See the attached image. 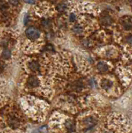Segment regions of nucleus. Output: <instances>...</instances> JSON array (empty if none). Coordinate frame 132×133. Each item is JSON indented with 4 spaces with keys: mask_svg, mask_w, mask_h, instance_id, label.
<instances>
[{
    "mask_svg": "<svg viewBox=\"0 0 132 133\" xmlns=\"http://www.w3.org/2000/svg\"><path fill=\"white\" fill-rule=\"evenodd\" d=\"M3 68H4V67H3V64L0 63V72H2V71L3 70Z\"/></svg>",
    "mask_w": 132,
    "mask_h": 133,
    "instance_id": "nucleus-18",
    "label": "nucleus"
},
{
    "mask_svg": "<svg viewBox=\"0 0 132 133\" xmlns=\"http://www.w3.org/2000/svg\"><path fill=\"white\" fill-rule=\"evenodd\" d=\"M29 68L33 71H36L39 69V65L36 61H32L29 63Z\"/></svg>",
    "mask_w": 132,
    "mask_h": 133,
    "instance_id": "nucleus-6",
    "label": "nucleus"
},
{
    "mask_svg": "<svg viewBox=\"0 0 132 133\" xmlns=\"http://www.w3.org/2000/svg\"><path fill=\"white\" fill-rule=\"evenodd\" d=\"M11 53L9 49H5L2 51V56L3 59H9L10 57H11Z\"/></svg>",
    "mask_w": 132,
    "mask_h": 133,
    "instance_id": "nucleus-8",
    "label": "nucleus"
},
{
    "mask_svg": "<svg viewBox=\"0 0 132 133\" xmlns=\"http://www.w3.org/2000/svg\"><path fill=\"white\" fill-rule=\"evenodd\" d=\"M122 24L126 30H129L132 28V22L129 19H126L125 21H123Z\"/></svg>",
    "mask_w": 132,
    "mask_h": 133,
    "instance_id": "nucleus-7",
    "label": "nucleus"
},
{
    "mask_svg": "<svg viewBox=\"0 0 132 133\" xmlns=\"http://www.w3.org/2000/svg\"><path fill=\"white\" fill-rule=\"evenodd\" d=\"M28 84L31 87H36L39 85V81L35 76H31L28 79Z\"/></svg>",
    "mask_w": 132,
    "mask_h": 133,
    "instance_id": "nucleus-2",
    "label": "nucleus"
},
{
    "mask_svg": "<svg viewBox=\"0 0 132 133\" xmlns=\"http://www.w3.org/2000/svg\"><path fill=\"white\" fill-rule=\"evenodd\" d=\"M84 122H85V124L86 125L88 126V127H93L95 124H96V121L94 118H91V117H90V118H87L86 119L84 120Z\"/></svg>",
    "mask_w": 132,
    "mask_h": 133,
    "instance_id": "nucleus-5",
    "label": "nucleus"
},
{
    "mask_svg": "<svg viewBox=\"0 0 132 133\" xmlns=\"http://www.w3.org/2000/svg\"><path fill=\"white\" fill-rule=\"evenodd\" d=\"M28 21H29V17L28 16H25L24 18V23L25 25H26L28 23Z\"/></svg>",
    "mask_w": 132,
    "mask_h": 133,
    "instance_id": "nucleus-16",
    "label": "nucleus"
},
{
    "mask_svg": "<svg viewBox=\"0 0 132 133\" xmlns=\"http://www.w3.org/2000/svg\"><path fill=\"white\" fill-rule=\"evenodd\" d=\"M9 3H11V5L15 6L19 4V0H9Z\"/></svg>",
    "mask_w": 132,
    "mask_h": 133,
    "instance_id": "nucleus-13",
    "label": "nucleus"
},
{
    "mask_svg": "<svg viewBox=\"0 0 132 133\" xmlns=\"http://www.w3.org/2000/svg\"><path fill=\"white\" fill-rule=\"evenodd\" d=\"M97 69L99 71H101V72H106L109 67L106 63L104 62H99L97 65Z\"/></svg>",
    "mask_w": 132,
    "mask_h": 133,
    "instance_id": "nucleus-3",
    "label": "nucleus"
},
{
    "mask_svg": "<svg viewBox=\"0 0 132 133\" xmlns=\"http://www.w3.org/2000/svg\"><path fill=\"white\" fill-rule=\"evenodd\" d=\"M128 42L129 43V44H131L132 45V36H131V37H128Z\"/></svg>",
    "mask_w": 132,
    "mask_h": 133,
    "instance_id": "nucleus-17",
    "label": "nucleus"
},
{
    "mask_svg": "<svg viewBox=\"0 0 132 133\" xmlns=\"http://www.w3.org/2000/svg\"><path fill=\"white\" fill-rule=\"evenodd\" d=\"M8 8V4L3 1L0 2V9L1 10H5Z\"/></svg>",
    "mask_w": 132,
    "mask_h": 133,
    "instance_id": "nucleus-12",
    "label": "nucleus"
},
{
    "mask_svg": "<svg viewBox=\"0 0 132 133\" xmlns=\"http://www.w3.org/2000/svg\"><path fill=\"white\" fill-rule=\"evenodd\" d=\"M128 1H129V2H131V3H132V0H128Z\"/></svg>",
    "mask_w": 132,
    "mask_h": 133,
    "instance_id": "nucleus-19",
    "label": "nucleus"
},
{
    "mask_svg": "<svg viewBox=\"0 0 132 133\" xmlns=\"http://www.w3.org/2000/svg\"><path fill=\"white\" fill-rule=\"evenodd\" d=\"M26 35L30 39L35 40L40 36V31L35 27H29L26 30Z\"/></svg>",
    "mask_w": 132,
    "mask_h": 133,
    "instance_id": "nucleus-1",
    "label": "nucleus"
},
{
    "mask_svg": "<svg viewBox=\"0 0 132 133\" xmlns=\"http://www.w3.org/2000/svg\"><path fill=\"white\" fill-rule=\"evenodd\" d=\"M26 3H29V4H34L35 3V0H24Z\"/></svg>",
    "mask_w": 132,
    "mask_h": 133,
    "instance_id": "nucleus-15",
    "label": "nucleus"
},
{
    "mask_svg": "<svg viewBox=\"0 0 132 133\" xmlns=\"http://www.w3.org/2000/svg\"><path fill=\"white\" fill-rule=\"evenodd\" d=\"M9 125L11 126L12 128H14V129L17 128L19 125L18 121H17V120L14 118H10V119H9Z\"/></svg>",
    "mask_w": 132,
    "mask_h": 133,
    "instance_id": "nucleus-9",
    "label": "nucleus"
},
{
    "mask_svg": "<svg viewBox=\"0 0 132 133\" xmlns=\"http://www.w3.org/2000/svg\"><path fill=\"white\" fill-rule=\"evenodd\" d=\"M82 31H83V29H82V27H80V25H75L74 27H73V31H74L76 34L82 33Z\"/></svg>",
    "mask_w": 132,
    "mask_h": 133,
    "instance_id": "nucleus-11",
    "label": "nucleus"
},
{
    "mask_svg": "<svg viewBox=\"0 0 132 133\" xmlns=\"http://www.w3.org/2000/svg\"><path fill=\"white\" fill-rule=\"evenodd\" d=\"M66 126H67V129H68L70 132H72L75 130V124H74L72 121H68V122H67V124H66Z\"/></svg>",
    "mask_w": 132,
    "mask_h": 133,
    "instance_id": "nucleus-10",
    "label": "nucleus"
},
{
    "mask_svg": "<svg viewBox=\"0 0 132 133\" xmlns=\"http://www.w3.org/2000/svg\"><path fill=\"white\" fill-rule=\"evenodd\" d=\"M112 85V82L110 80L104 79V81H102V87L105 90H108L109 89H110Z\"/></svg>",
    "mask_w": 132,
    "mask_h": 133,
    "instance_id": "nucleus-4",
    "label": "nucleus"
},
{
    "mask_svg": "<svg viewBox=\"0 0 132 133\" xmlns=\"http://www.w3.org/2000/svg\"><path fill=\"white\" fill-rule=\"evenodd\" d=\"M75 19H76V16H75L74 14H71V15H70V21H71V22H74V21H75Z\"/></svg>",
    "mask_w": 132,
    "mask_h": 133,
    "instance_id": "nucleus-14",
    "label": "nucleus"
}]
</instances>
